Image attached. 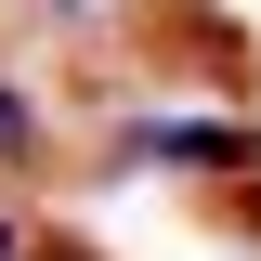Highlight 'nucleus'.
Here are the masks:
<instances>
[{"instance_id": "f257e3e1", "label": "nucleus", "mask_w": 261, "mask_h": 261, "mask_svg": "<svg viewBox=\"0 0 261 261\" xmlns=\"http://www.w3.org/2000/svg\"><path fill=\"white\" fill-rule=\"evenodd\" d=\"M130 144L144 157H183V170H261V130H235V118H144Z\"/></svg>"}, {"instance_id": "f03ea898", "label": "nucleus", "mask_w": 261, "mask_h": 261, "mask_svg": "<svg viewBox=\"0 0 261 261\" xmlns=\"http://www.w3.org/2000/svg\"><path fill=\"white\" fill-rule=\"evenodd\" d=\"M0 170H39V105L0 79Z\"/></svg>"}, {"instance_id": "7ed1b4c3", "label": "nucleus", "mask_w": 261, "mask_h": 261, "mask_svg": "<svg viewBox=\"0 0 261 261\" xmlns=\"http://www.w3.org/2000/svg\"><path fill=\"white\" fill-rule=\"evenodd\" d=\"M27 261H92V248H53V235H39V248H27Z\"/></svg>"}, {"instance_id": "20e7f679", "label": "nucleus", "mask_w": 261, "mask_h": 261, "mask_svg": "<svg viewBox=\"0 0 261 261\" xmlns=\"http://www.w3.org/2000/svg\"><path fill=\"white\" fill-rule=\"evenodd\" d=\"M0 261H27V235H13V222H0Z\"/></svg>"}]
</instances>
